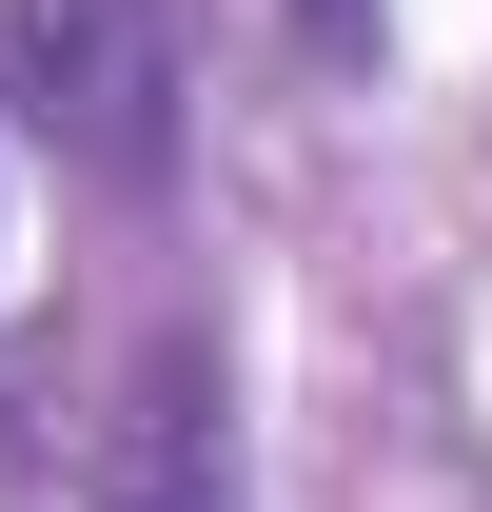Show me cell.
<instances>
[{
    "mask_svg": "<svg viewBox=\"0 0 492 512\" xmlns=\"http://www.w3.org/2000/svg\"><path fill=\"white\" fill-rule=\"evenodd\" d=\"M79 512H237V375H217V335H138Z\"/></svg>",
    "mask_w": 492,
    "mask_h": 512,
    "instance_id": "7a4b0ae2",
    "label": "cell"
},
{
    "mask_svg": "<svg viewBox=\"0 0 492 512\" xmlns=\"http://www.w3.org/2000/svg\"><path fill=\"white\" fill-rule=\"evenodd\" d=\"M0 40H20V99L79 178L138 197L178 158V0H0Z\"/></svg>",
    "mask_w": 492,
    "mask_h": 512,
    "instance_id": "6da1fadb",
    "label": "cell"
},
{
    "mask_svg": "<svg viewBox=\"0 0 492 512\" xmlns=\"http://www.w3.org/2000/svg\"><path fill=\"white\" fill-rule=\"evenodd\" d=\"M374 40H394V0H296V60H335V79H355Z\"/></svg>",
    "mask_w": 492,
    "mask_h": 512,
    "instance_id": "3957f363",
    "label": "cell"
}]
</instances>
